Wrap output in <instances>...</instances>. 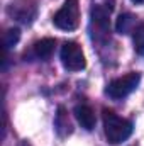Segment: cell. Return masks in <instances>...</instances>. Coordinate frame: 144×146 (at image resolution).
<instances>
[{
    "instance_id": "obj_1",
    "label": "cell",
    "mask_w": 144,
    "mask_h": 146,
    "mask_svg": "<svg viewBox=\"0 0 144 146\" xmlns=\"http://www.w3.org/2000/svg\"><path fill=\"white\" fill-rule=\"evenodd\" d=\"M104 131H105V138L108 139V143L119 145L132 134L134 126L129 119L117 115L114 110L104 109Z\"/></svg>"
},
{
    "instance_id": "obj_2",
    "label": "cell",
    "mask_w": 144,
    "mask_h": 146,
    "mask_svg": "<svg viewBox=\"0 0 144 146\" xmlns=\"http://www.w3.org/2000/svg\"><path fill=\"white\" fill-rule=\"evenodd\" d=\"M141 82V73L137 72H131L124 76H119V78H114L105 88V94H107L110 99L114 100H120V99H126L129 94H132L137 85Z\"/></svg>"
},
{
    "instance_id": "obj_3",
    "label": "cell",
    "mask_w": 144,
    "mask_h": 146,
    "mask_svg": "<svg viewBox=\"0 0 144 146\" xmlns=\"http://www.w3.org/2000/svg\"><path fill=\"white\" fill-rule=\"evenodd\" d=\"M53 24L61 31H75L80 26V2L65 0L63 7L54 14Z\"/></svg>"
},
{
    "instance_id": "obj_4",
    "label": "cell",
    "mask_w": 144,
    "mask_h": 146,
    "mask_svg": "<svg viewBox=\"0 0 144 146\" xmlns=\"http://www.w3.org/2000/svg\"><path fill=\"white\" fill-rule=\"evenodd\" d=\"M7 15L24 26H29L37 17L36 0H12L7 5Z\"/></svg>"
},
{
    "instance_id": "obj_5",
    "label": "cell",
    "mask_w": 144,
    "mask_h": 146,
    "mask_svg": "<svg viewBox=\"0 0 144 146\" xmlns=\"http://www.w3.org/2000/svg\"><path fill=\"white\" fill-rule=\"evenodd\" d=\"M59 58H61V63H63L65 70H68V72H81L87 66L83 49L75 41H68V42H65L61 46Z\"/></svg>"
},
{
    "instance_id": "obj_6",
    "label": "cell",
    "mask_w": 144,
    "mask_h": 146,
    "mask_svg": "<svg viewBox=\"0 0 144 146\" xmlns=\"http://www.w3.org/2000/svg\"><path fill=\"white\" fill-rule=\"evenodd\" d=\"M108 14H110V10L104 9L102 5H95V7L92 9V22H93L95 29H97L100 34H107V33H110Z\"/></svg>"
},
{
    "instance_id": "obj_7",
    "label": "cell",
    "mask_w": 144,
    "mask_h": 146,
    "mask_svg": "<svg viewBox=\"0 0 144 146\" xmlns=\"http://www.w3.org/2000/svg\"><path fill=\"white\" fill-rule=\"evenodd\" d=\"M73 112H75V117H76V121L80 122V126H81L83 129L92 131V129L95 127L97 119H95V112L92 110V107H90V106H85V104L76 106Z\"/></svg>"
},
{
    "instance_id": "obj_8",
    "label": "cell",
    "mask_w": 144,
    "mask_h": 146,
    "mask_svg": "<svg viewBox=\"0 0 144 146\" xmlns=\"http://www.w3.org/2000/svg\"><path fill=\"white\" fill-rule=\"evenodd\" d=\"M54 48H56V39H53V37L39 39L37 42H34V46H32L36 58L37 60H42V61L51 60V56L54 53Z\"/></svg>"
},
{
    "instance_id": "obj_9",
    "label": "cell",
    "mask_w": 144,
    "mask_h": 146,
    "mask_svg": "<svg viewBox=\"0 0 144 146\" xmlns=\"http://www.w3.org/2000/svg\"><path fill=\"white\" fill-rule=\"evenodd\" d=\"M54 127H56V131H58V134H59L61 138L71 134L73 126H71V121H70V117H68L65 107H59V109H58L56 119H54Z\"/></svg>"
},
{
    "instance_id": "obj_10",
    "label": "cell",
    "mask_w": 144,
    "mask_h": 146,
    "mask_svg": "<svg viewBox=\"0 0 144 146\" xmlns=\"http://www.w3.org/2000/svg\"><path fill=\"white\" fill-rule=\"evenodd\" d=\"M136 17L132 14H122L119 15L117 19V24H115V29L119 34H129V33H134L136 29Z\"/></svg>"
},
{
    "instance_id": "obj_11",
    "label": "cell",
    "mask_w": 144,
    "mask_h": 146,
    "mask_svg": "<svg viewBox=\"0 0 144 146\" xmlns=\"http://www.w3.org/2000/svg\"><path fill=\"white\" fill-rule=\"evenodd\" d=\"M20 39V31L19 27H10L3 33V37H2V42H3V51L7 53L10 48H14Z\"/></svg>"
},
{
    "instance_id": "obj_12",
    "label": "cell",
    "mask_w": 144,
    "mask_h": 146,
    "mask_svg": "<svg viewBox=\"0 0 144 146\" xmlns=\"http://www.w3.org/2000/svg\"><path fill=\"white\" fill-rule=\"evenodd\" d=\"M132 41H134V49L137 54L144 56V22H139L132 33Z\"/></svg>"
},
{
    "instance_id": "obj_13",
    "label": "cell",
    "mask_w": 144,
    "mask_h": 146,
    "mask_svg": "<svg viewBox=\"0 0 144 146\" xmlns=\"http://www.w3.org/2000/svg\"><path fill=\"white\" fill-rule=\"evenodd\" d=\"M132 3H136V5H139V3H144V0H131Z\"/></svg>"
}]
</instances>
